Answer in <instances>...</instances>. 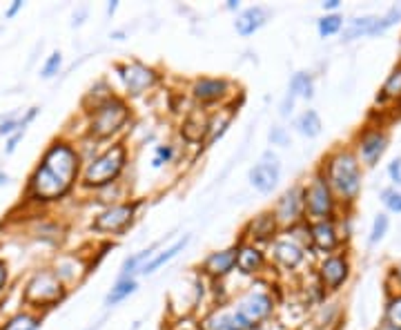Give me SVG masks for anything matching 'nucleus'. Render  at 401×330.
I'll return each mask as SVG.
<instances>
[{
    "mask_svg": "<svg viewBox=\"0 0 401 330\" xmlns=\"http://www.w3.org/2000/svg\"><path fill=\"white\" fill-rule=\"evenodd\" d=\"M172 156H174V149L169 145H158L156 147V158H154V167H161L163 163L172 161Z\"/></svg>",
    "mask_w": 401,
    "mask_h": 330,
    "instance_id": "obj_36",
    "label": "nucleus"
},
{
    "mask_svg": "<svg viewBox=\"0 0 401 330\" xmlns=\"http://www.w3.org/2000/svg\"><path fill=\"white\" fill-rule=\"evenodd\" d=\"M312 241H314V246H317L319 250H326L330 252L334 246L339 243L337 239V232H334V225L330 221H319V223H314L312 225Z\"/></svg>",
    "mask_w": 401,
    "mask_h": 330,
    "instance_id": "obj_20",
    "label": "nucleus"
},
{
    "mask_svg": "<svg viewBox=\"0 0 401 330\" xmlns=\"http://www.w3.org/2000/svg\"><path fill=\"white\" fill-rule=\"evenodd\" d=\"M399 277H401V268H399Z\"/></svg>",
    "mask_w": 401,
    "mask_h": 330,
    "instance_id": "obj_46",
    "label": "nucleus"
},
{
    "mask_svg": "<svg viewBox=\"0 0 401 330\" xmlns=\"http://www.w3.org/2000/svg\"><path fill=\"white\" fill-rule=\"evenodd\" d=\"M158 248V243H154L152 248H147V250H141V252H136V254H132L130 259H125V263H123V272H121V279H134L132 275L134 272H141L143 270V266L154 257V250Z\"/></svg>",
    "mask_w": 401,
    "mask_h": 330,
    "instance_id": "obj_23",
    "label": "nucleus"
},
{
    "mask_svg": "<svg viewBox=\"0 0 401 330\" xmlns=\"http://www.w3.org/2000/svg\"><path fill=\"white\" fill-rule=\"evenodd\" d=\"M386 317H388V324H390V326L397 328V330H401V297H397V299L390 301Z\"/></svg>",
    "mask_w": 401,
    "mask_h": 330,
    "instance_id": "obj_31",
    "label": "nucleus"
},
{
    "mask_svg": "<svg viewBox=\"0 0 401 330\" xmlns=\"http://www.w3.org/2000/svg\"><path fill=\"white\" fill-rule=\"evenodd\" d=\"M388 172H390V178H393L395 183H399V185H401V158H397V161L390 163Z\"/></svg>",
    "mask_w": 401,
    "mask_h": 330,
    "instance_id": "obj_38",
    "label": "nucleus"
},
{
    "mask_svg": "<svg viewBox=\"0 0 401 330\" xmlns=\"http://www.w3.org/2000/svg\"><path fill=\"white\" fill-rule=\"evenodd\" d=\"M274 228H276V216L272 212H263L250 223V232H252L250 237L265 241L270 239V234H274Z\"/></svg>",
    "mask_w": 401,
    "mask_h": 330,
    "instance_id": "obj_24",
    "label": "nucleus"
},
{
    "mask_svg": "<svg viewBox=\"0 0 401 330\" xmlns=\"http://www.w3.org/2000/svg\"><path fill=\"white\" fill-rule=\"evenodd\" d=\"M236 257H238V248H227V250H221V252H212L205 259L203 270L212 277H223L236 266Z\"/></svg>",
    "mask_w": 401,
    "mask_h": 330,
    "instance_id": "obj_13",
    "label": "nucleus"
},
{
    "mask_svg": "<svg viewBox=\"0 0 401 330\" xmlns=\"http://www.w3.org/2000/svg\"><path fill=\"white\" fill-rule=\"evenodd\" d=\"M205 330H250L252 326L234 310H216L203 322Z\"/></svg>",
    "mask_w": 401,
    "mask_h": 330,
    "instance_id": "obj_12",
    "label": "nucleus"
},
{
    "mask_svg": "<svg viewBox=\"0 0 401 330\" xmlns=\"http://www.w3.org/2000/svg\"><path fill=\"white\" fill-rule=\"evenodd\" d=\"M388 230V216L386 214H379L375 219V225H372V232H370V243H377L379 239H384V234Z\"/></svg>",
    "mask_w": 401,
    "mask_h": 330,
    "instance_id": "obj_32",
    "label": "nucleus"
},
{
    "mask_svg": "<svg viewBox=\"0 0 401 330\" xmlns=\"http://www.w3.org/2000/svg\"><path fill=\"white\" fill-rule=\"evenodd\" d=\"M121 72V79L123 83H125V87L130 94H143L147 87H152V85L156 83V72L145 68V65L141 63H132V65H119L116 68Z\"/></svg>",
    "mask_w": 401,
    "mask_h": 330,
    "instance_id": "obj_9",
    "label": "nucleus"
},
{
    "mask_svg": "<svg viewBox=\"0 0 401 330\" xmlns=\"http://www.w3.org/2000/svg\"><path fill=\"white\" fill-rule=\"evenodd\" d=\"M339 7V0H328V3H323V9H337Z\"/></svg>",
    "mask_w": 401,
    "mask_h": 330,
    "instance_id": "obj_42",
    "label": "nucleus"
},
{
    "mask_svg": "<svg viewBox=\"0 0 401 330\" xmlns=\"http://www.w3.org/2000/svg\"><path fill=\"white\" fill-rule=\"evenodd\" d=\"M127 161V152L123 145H112L110 149H105L101 156H96L90 165L85 167L83 183L88 187H103L112 183L116 178Z\"/></svg>",
    "mask_w": 401,
    "mask_h": 330,
    "instance_id": "obj_2",
    "label": "nucleus"
},
{
    "mask_svg": "<svg viewBox=\"0 0 401 330\" xmlns=\"http://www.w3.org/2000/svg\"><path fill=\"white\" fill-rule=\"evenodd\" d=\"M297 96L312 99V79H310V74L299 72V74H294V76H292L290 90H288V99H285L283 110H281L283 116H288V105L292 107V103H294V99H297Z\"/></svg>",
    "mask_w": 401,
    "mask_h": 330,
    "instance_id": "obj_17",
    "label": "nucleus"
},
{
    "mask_svg": "<svg viewBox=\"0 0 401 330\" xmlns=\"http://www.w3.org/2000/svg\"><path fill=\"white\" fill-rule=\"evenodd\" d=\"M250 183L254 190L259 192H272L276 183H279V176H281V165L276 161V156L272 154H265L259 163H256L252 169H250Z\"/></svg>",
    "mask_w": 401,
    "mask_h": 330,
    "instance_id": "obj_8",
    "label": "nucleus"
},
{
    "mask_svg": "<svg viewBox=\"0 0 401 330\" xmlns=\"http://www.w3.org/2000/svg\"><path fill=\"white\" fill-rule=\"evenodd\" d=\"M270 141H272L274 145H288L290 136H288V132H285L283 127H272V132H270Z\"/></svg>",
    "mask_w": 401,
    "mask_h": 330,
    "instance_id": "obj_37",
    "label": "nucleus"
},
{
    "mask_svg": "<svg viewBox=\"0 0 401 330\" xmlns=\"http://www.w3.org/2000/svg\"><path fill=\"white\" fill-rule=\"evenodd\" d=\"M236 266L245 275H252L261 266H263V252L256 250L254 246H243L238 248V257H236Z\"/></svg>",
    "mask_w": 401,
    "mask_h": 330,
    "instance_id": "obj_22",
    "label": "nucleus"
},
{
    "mask_svg": "<svg viewBox=\"0 0 401 330\" xmlns=\"http://www.w3.org/2000/svg\"><path fill=\"white\" fill-rule=\"evenodd\" d=\"M130 118V110L121 99H105L94 107V114L90 121V134L96 138H107L114 132H119L125 121Z\"/></svg>",
    "mask_w": 401,
    "mask_h": 330,
    "instance_id": "obj_3",
    "label": "nucleus"
},
{
    "mask_svg": "<svg viewBox=\"0 0 401 330\" xmlns=\"http://www.w3.org/2000/svg\"><path fill=\"white\" fill-rule=\"evenodd\" d=\"M274 257L285 268H297L303 259V250L294 241H276L274 243Z\"/></svg>",
    "mask_w": 401,
    "mask_h": 330,
    "instance_id": "obj_19",
    "label": "nucleus"
},
{
    "mask_svg": "<svg viewBox=\"0 0 401 330\" xmlns=\"http://www.w3.org/2000/svg\"><path fill=\"white\" fill-rule=\"evenodd\" d=\"M132 292H136V281L134 279H119L116 286H114L107 292V297H105V306H116L119 301L127 299Z\"/></svg>",
    "mask_w": 401,
    "mask_h": 330,
    "instance_id": "obj_25",
    "label": "nucleus"
},
{
    "mask_svg": "<svg viewBox=\"0 0 401 330\" xmlns=\"http://www.w3.org/2000/svg\"><path fill=\"white\" fill-rule=\"evenodd\" d=\"M332 205L334 203H332V194L326 178L317 176L310 183L308 190L303 192V210L310 216H314V219H323V216H330Z\"/></svg>",
    "mask_w": 401,
    "mask_h": 330,
    "instance_id": "obj_6",
    "label": "nucleus"
},
{
    "mask_svg": "<svg viewBox=\"0 0 401 330\" xmlns=\"http://www.w3.org/2000/svg\"><path fill=\"white\" fill-rule=\"evenodd\" d=\"M81 156L67 143H54L30 178V196L36 201H56L72 190L79 178Z\"/></svg>",
    "mask_w": 401,
    "mask_h": 330,
    "instance_id": "obj_1",
    "label": "nucleus"
},
{
    "mask_svg": "<svg viewBox=\"0 0 401 330\" xmlns=\"http://www.w3.org/2000/svg\"><path fill=\"white\" fill-rule=\"evenodd\" d=\"M65 290H63V284L56 272L52 270H43L34 275V279L27 284V290H25V301L27 304H34V306H54L56 301L63 299Z\"/></svg>",
    "mask_w": 401,
    "mask_h": 330,
    "instance_id": "obj_5",
    "label": "nucleus"
},
{
    "mask_svg": "<svg viewBox=\"0 0 401 330\" xmlns=\"http://www.w3.org/2000/svg\"><path fill=\"white\" fill-rule=\"evenodd\" d=\"M61 63H63L61 54H59V52H54V54L50 56V59H47V63H45V68H43V76H45V79H52L54 74H59Z\"/></svg>",
    "mask_w": 401,
    "mask_h": 330,
    "instance_id": "obj_34",
    "label": "nucleus"
},
{
    "mask_svg": "<svg viewBox=\"0 0 401 330\" xmlns=\"http://www.w3.org/2000/svg\"><path fill=\"white\" fill-rule=\"evenodd\" d=\"M348 277V263L343 257H330L321 266V279L330 290L339 288Z\"/></svg>",
    "mask_w": 401,
    "mask_h": 330,
    "instance_id": "obj_15",
    "label": "nucleus"
},
{
    "mask_svg": "<svg viewBox=\"0 0 401 330\" xmlns=\"http://www.w3.org/2000/svg\"><path fill=\"white\" fill-rule=\"evenodd\" d=\"M267 18H270V12H267L265 7H250L236 18L234 27L241 36H252L267 23Z\"/></svg>",
    "mask_w": 401,
    "mask_h": 330,
    "instance_id": "obj_14",
    "label": "nucleus"
},
{
    "mask_svg": "<svg viewBox=\"0 0 401 330\" xmlns=\"http://www.w3.org/2000/svg\"><path fill=\"white\" fill-rule=\"evenodd\" d=\"M301 212H303V192H301V187H292V190L285 192L279 199V203H276L274 216H276V221L292 225V223H297Z\"/></svg>",
    "mask_w": 401,
    "mask_h": 330,
    "instance_id": "obj_11",
    "label": "nucleus"
},
{
    "mask_svg": "<svg viewBox=\"0 0 401 330\" xmlns=\"http://www.w3.org/2000/svg\"><path fill=\"white\" fill-rule=\"evenodd\" d=\"M187 243H189V237H183V239H178L176 243H174V246H172V248H167V250H163V252H158L156 254V257H152L147 263H145V266H143V275H152V272H156L161 266H165V263L167 261H172V259H174L176 257V254L181 252V250H183L185 246H187Z\"/></svg>",
    "mask_w": 401,
    "mask_h": 330,
    "instance_id": "obj_21",
    "label": "nucleus"
},
{
    "mask_svg": "<svg viewBox=\"0 0 401 330\" xmlns=\"http://www.w3.org/2000/svg\"><path fill=\"white\" fill-rule=\"evenodd\" d=\"M23 138V132H16V136H12V141L7 143V154H12L14 149H16V145H18V141Z\"/></svg>",
    "mask_w": 401,
    "mask_h": 330,
    "instance_id": "obj_39",
    "label": "nucleus"
},
{
    "mask_svg": "<svg viewBox=\"0 0 401 330\" xmlns=\"http://www.w3.org/2000/svg\"><path fill=\"white\" fill-rule=\"evenodd\" d=\"M401 94V70H397L384 85V96H399Z\"/></svg>",
    "mask_w": 401,
    "mask_h": 330,
    "instance_id": "obj_33",
    "label": "nucleus"
},
{
    "mask_svg": "<svg viewBox=\"0 0 401 330\" xmlns=\"http://www.w3.org/2000/svg\"><path fill=\"white\" fill-rule=\"evenodd\" d=\"M377 18L375 16H364V18H357V21H352L350 27L343 34V41H352V39H359V36H370L372 27H375Z\"/></svg>",
    "mask_w": 401,
    "mask_h": 330,
    "instance_id": "obj_26",
    "label": "nucleus"
},
{
    "mask_svg": "<svg viewBox=\"0 0 401 330\" xmlns=\"http://www.w3.org/2000/svg\"><path fill=\"white\" fill-rule=\"evenodd\" d=\"M5 183H7V174L0 172V185H5Z\"/></svg>",
    "mask_w": 401,
    "mask_h": 330,
    "instance_id": "obj_45",
    "label": "nucleus"
},
{
    "mask_svg": "<svg viewBox=\"0 0 401 330\" xmlns=\"http://www.w3.org/2000/svg\"><path fill=\"white\" fill-rule=\"evenodd\" d=\"M399 21H401V7H393V9H390V12L384 16V18H377V23H375V27H372L370 36L384 34L386 30H390V27L397 25Z\"/></svg>",
    "mask_w": 401,
    "mask_h": 330,
    "instance_id": "obj_28",
    "label": "nucleus"
},
{
    "mask_svg": "<svg viewBox=\"0 0 401 330\" xmlns=\"http://www.w3.org/2000/svg\"><path fill=\"white\" fill-rule=\"evenodd\" d=\"M194 96L203 103H212V101H218L223 99L227 94V83L223 79H200L194 83Z\"/></svg>",
    "mask_w": 401,
    "mask_h": 330,
    "instance_id": "obj_16",
    "label": "nucleus"
},
{
    "mask_svg": "<svg viewBox=\"0 0 401 330\" xmlns=\"http://www.w3.org/2000/svg\"><path fill=\"white\" fill-rule=\"evenodd\" d=\"M116 7H119V3H112V5L107 7V12H110V14H114V12H116Z\"/></svg>",
    "mask_w": 401,
    "mask_h": 330,
    "instance_id": "obj_44",
    "label": "nucleus"
},
{
    "mask_svg": "<svg viewBox=\"0 0 401 330\" xmlns=\"http://www.w3.org/2000/svg\"><path fill=\"white\" fill-rule=\"evenodd\" d=\"M297 127H299L301 134H305V136H317L319 132H321V118H319V114L314 110H308V112H303V114L299 116Z\"/></svg>",
    "mask_w": 401,
    "mask_h": 330,
    "instance_id": "obj_27",
    "label": "nucleus"
},
{
    "mask_svg": "<svg viewBox=\"0 0 401 330\" xmlns=\"http://www.w3.org/2000/svg\"><path fill=\"white\" fill-rule=\"evenodd\" d=\"M21 7H23V0H14V5L7 9V18L16 16V12H18V9H21Z\"/></svg>",
    "mask_w": 401,
    "mask_h": 330,
    "instance_id": "obj_40",
    "label": "nucleus"
},
{
    "mask_svg": "<svg viewBox=\"0 0 401 330\" xmlns=\"http://www.w3.org/2000/svg\"><path fill=\"white\" fill-rule=\"evenodd\" d=\"M36 328H38V319L34 315L21 313V315H16L14 319H9V322L0 330H36Z\"/></svg>",
    "mask_w": 401,
    "mask_h": 330,
    "instance_id": "obj_29",
    "label": "nucleus"
},
{
    "mask_svg": "<svg viewBox=\"0 0 401 330\" xmlns=\"http://www.w3.org/2000/svg\"><path fill=\"white\" fill-rule=\"evenodd\" d=\"M136 203H121L107 207L105 212H101L94 221V230L99 232H121L125 230L134 219V212H136Z\"/></svg>",
    "mask_w": 401,
    "mask_h": 330,
    "instance_id": "obj_7",
    "label": "nucleus"
},
{
    "mask_svg": "<svg viewBox=\"0 0 401 330\" xmlns=\"http://www.w3.org/2000/svg\"><path fill=\"white\" fill-rule=\"evenodd\" d=\"M330 181L341 196L352 199L359 192L361 185V172L359 163L352 154H337L330 161Z\"/></svg>",
    "mask_w": 401,
    "mask_h": 330,
    "instance_id": "obj_4",
    "label": "nucleus"
},
{
    "mask_svg": "<svg viewBox=\"0 0 401 330\" xmlns=\"http://www.w3.org/2000/svg\"><path fill=\"white\" fill-rule=\"evenodd\" d=\"M381 196H384V203L390 207V210H393V212H401V192L386 190Z\"/></svg>",
    "mask_w": 401,
    "mask_h": 330,
    "instance_id": "obj_35",
    "label": "nucleus"
},
{
    "mask_svg": "<svg viewBox=\"0 0 401 330\" xmlns=\"http://www.w3.org/2000/svg\"><path fill=\"white\" fill-rule=\"evenodd\" d=\"M227 9H238V0H230V3H227Z\"/></svg>",
    "mask_w": 401,
    "mask_h": 330,
    "instance_id": "obj_43",
    "label": "nucleus"
},
{
    "mask_svg": "<svg viewBox=\"0 0 401 330\" xmlns=\"http://www.w3.org/2000/svg\"><path fill=\"white\" fill-rule=\"evenodd\" d=\"M386 152V136L379 134V132H372L364 141H361V156L368 165H375L381 154Z\"/></svg>",
    "mask_w": 401,
    "mask_h": 330,
    "instance_id": "obj_18",
    "label": "nucleus"
},
{
    "mask_svg": "<svg viewBox=\"0 0 401 330\" xmlns=\"http://www.w3.org/2000/svg\"><path fill=\"white\" fill-rule=\"evenodd\" d=\"M5 281H7V266H5L3 261H0V290H3Z\"/></svg>",
    "mask_w": 401,
    "mask_h": 330,
    "instance_id": "obj_41",
    "label": "nucleus"
},
{
    "mask_svg": "<svg viewBox=\"0 0 401 330\" xmlns=\"http://www.w3.org/2000/svg\"><path fill=\"white\" fill-rule=\"evenodd\" d=\"M341 16H326V18H321L319 21V34L321 36H332V34H337L341 30Z\"/></svg>",
    "mask_w": 401,
    "mask_h": 330,
    "instance_id": "obj_30",
    "label": "nucleus"
},
{
    "mask_svg": "<svg viewBox=\"0 0 401 330\" xmlns=\"http://www.w3.org/2000/svg\"><path fill=\"white\" fill-rule=\"evenodd\" d=\"M272 306H274L272 299L267 295H263V292H252V295H247L245 299L238 301L236 313L254 328L256 324L263 322V319L272 313Z\"/></svg>",
    "mask_w": 401,
    "mask_h": 330,
    "instance_id": "obj_10",
    "label": "nucleus"
}]
</instances>
